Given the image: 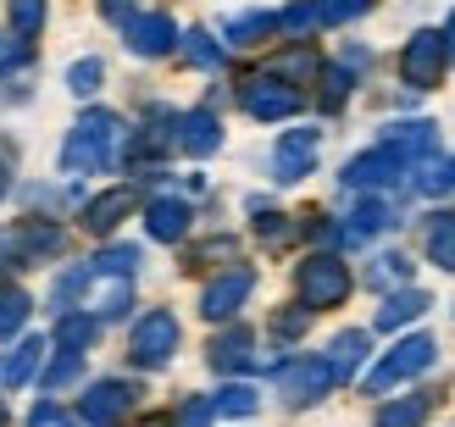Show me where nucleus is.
<instances>
[{"instance_id":"nucleus-1","label":"nucleus","mask_w":455,"mask_h":427,"mask_svg":"<svg viewBox=\"0 0 455 427\" xmlns=\"http://www.w3.org/2000/svg\"><path fill=\"white\" fill-rule=\"evenodd\" d=\"M350 266L339 261V256H306L300 266H294V295H300L306 311H333V305H345L350 300Z\"/></svg>"},{"instance_id":"nucleus-2","label":"nucleus","mask_w":455,"mask_h":427,"mask_svg":"<svg viewBox=\"0 0 455 427\" xmlns=\"http://www.w3.org/2000/svg\"><path fill=\"white\" fill-rule=\"evenodd\" d=\"M434 361H439V344L427 339V333H411V339H400V344L367 372V389H372V394H389V389H400V384H411V377H422Z\"/></svg>"},{"instance_id":"nucleus-3","label":"nucleus","mask_w":455,"mask_h":427,"mask_svg":"<svg viewBox=\"0 0 455 427\" xmlns=\"http://www.w3.org/2000/svg\"><path fill=\"white\" fill-rule=\"evenodd\" d=\"M178 339H184V328H178L172 311H145V317L133 322V333H128V355H133V367H145V372L167 367L172 355H178Z\"/></svg>"},{"instance_id":"nucleus-4","label":"nucleus","mask_w":455,"mask_h":427,"mask_svg":"<svg viewBox=\"0 0 455 427\" xmlns=\"http://www.w3.org/2000/svg\"><path fill=\"white\" fill-rule=\"evenodd\" d=\"M123 44L133 56H145V61H156V56H172L178 51V39H184V28L172 22V12H156V6H145V12H128L123 22Z\"/></svg>"},{"instance_id":"nucleus-5","label":"nucleus","mask_w":455,"mask_h":427,"mask_svg":"<svg viewBox=\"0 0 455 427\" xmlns=\"http://www.w3.org/2000/svg\"><path fill=\"white\" fill-rule=\"evenodd\" d=\"M450 73V51L439 28H417L400 51V78L405 89H439V78Z\"/></svg>"},{"instance_id":"nucleus-6","label":"nucleus","mask_w":455,"mask_h":427,"mask_svg":"<svg viewBox=\"0 0 455 427\" xmlns=\"http://www.w3.org/2000/svg\"><path fill=\"white\" fill-rule=\"evenodd\" d=\"M333 389V372L323 355H294V361L278 367V394H283V406L294 411H306V406H323Z\"/></svg>"},{"instance_id":"nucleus-7","label":"nucleus","mask_w":455,"mask_h":427,"mask_svg":"<svg viewBox=\"0 0 455 427\" xmlns=\"http://www.w3.org/2000/svg\"><path fill=\"white\" fill-rule=\"evenodd\" d=\"M250 295H256V266H228V273H217L206 289H200V317L206 322H234Z\"/></svg>"},{"instance_id":"nucleus-8","label":"nucleus","mask_w":455,"mask_h":427,"mask_svg":"<svg viewBox=\"0 0 455 427\" xmlns=\"http://www.w3.org/2000/svg\"><path fill=\"white\" fill-rule=\"evenodd\" d=\"M140 406V389L123 384V377H100V384L84 389V406H78V422L89 427H123Z\"/></svg>"},{"instance_id":"nucleus-9","label":"nucleus","mask_w":455,"mask_h":427,"mask_svg":"<svg viewBox=\"0 0 455 427\" xmlns=\"http://www.w3.org/2000/svg\"><path fill=\"white\" fill-rule=\"evenodd\" d=\"M316 155H323V128H289L272 145V178L278 184H306L316 172Z\"/></svg>"},{"instance_id":"nucleus-10","label":"nucleus","mask_w":455,"mask_h":427,"mask_svg":"<svg viewBox=\"0 0 455 427\" xmlns=\"http://www.w3.org/2000/svg\"><path fill=\"white\" fill-rule=\"evenodd\" d=\"M239 106H244L256 123H283V117H294V111H300V89L283 83V78H250V83L239 89Z\"/></svg>"},{"instance_id":"nucleus-11","label":"nucleus","mask_w":455,"mask_h":427,"mask_svg":"<svg viewBox=\"0 0 455 427\" xmlns=\"http://www.w3.org/2000/svg\"><path fill=\"white\" fill-rule=\"evenodd\" d=\"M400 172H405L400 155H389L383 145H372V150H361L355 162H345V178H339V184L355 189V194H378V189L400 184Z\"/></svg>"},{"instance_id":"nucleus-12","label":"nucleus","mask_w":455,"mask_h":427,"mask_svg":"<svg viewBox=\"0 0 455 427\" xmlns=\"http://www.w3.org/2000/svg\"><path fill=\"white\" fill-rule=\"evenodd\" d=\"M44 344L39 333H28V339H17L12 350H6V361H0V384L6 389H28V384H39V372H44Z\"/></svg>"},{"instance_id":"nucleus-13","label":"nucleus","mask_w":455,"mask_h":427,"mask_svg":"<svg viewBox=\"0 0 455 427\" xmlns=\"http://www.w3.org/2000/svg\"><path fill=\"white\" fill-rule=\"evenodd\" d=\"M189 222H195V211H189V200H178V194H162V200L145 206V228H150V239H162V244H178L189 233Z\"/></svg>"},{"instance_id":"nucleus-14","label":"nucleus","mask_w":455,"mask_h":427,"mask_svg":"<svg viewBox=\"0 0 455 427\" xmlns=\"http://www.w3.org/2000/svg\"><path fill=\"white\" fill-rule=\"evenodd\" d=\"M434 133H439L434 123H389L383 128V150L411 167V162H422V155H434V145H439Z\"/></svg>"},{"instance_id":"nucleus-15","label":"nucleus","mask_w":455,"mask_h":427,"mask_svg":"<svg viewBox=\"0 0 455 427\" xmlns=\"http://www.w3.org/2000/svg\"><path fill=\"white\" fill-rule=\"evenodd\" d=\"M328 372H333V384H350V377H361V367H367V333L361 328H345V333H333V344H328Z\"/></svg>"},{"instance_id":"nucleus-16","label":"nucleus","mask_w":455,"mask_h":427,"mask_svg":"<svg viewBox=\"0 0 455 427\" xmlns=\"http://www.w3.org/2000/svg\"><path fill=\"white\" fill-rule=\"evenodd\" d=\"M61 244H67V233H61V222H51V217H28L17 228V256L22 261H51Z\"/></svg>"},{"instance_id":"nucleus-17","label":"nucleus","mask_w":455,"mask_h":427,"mask_svg":"<svg viewBox=\"0 0 455 427\" xmlns=\"http://www.w3.org/2000/svg\"><path fill=\"white\" fill-rule=\"evenodd\" d=\"M434 305L427 300V289H411V283H400L389 300H383V311H378V333H400V328H411L422 311Z\"/></svg>"},{"instance_id":"nucleus-18","label":"nucleus","mask_w":455,"mask_h":427,"mask_svg":"<svg viewBox=\"0 0 455 427\" xmlns=\"http://www.w3.org/2000/svg\"><path fill=\"white\" fill-rule=\"evenodd\" d=\"M422 250L439 273H455V211H434L422 217Z\"/></svg>"},{"instance_id":"nucleus-19","label":"nucleus","mask_w":455,"mask_h":427,"mask_svg":"<svg viewBox=\"0 0 455 427\" xmlns=\"http://www.w3.org/2000/svg\"><path fill=\"white\" fill-rule=\"evenodd\" d=\"M178 145L189 155H212V150H222V123L212 111H184L178 117Z\"/></svg>"},{"instance_id":"nucleus-20","label":"nucleus","mask_w":455,"mask_h":427,"mask_svg":"<svg viewBox=\"0 0 455 427\" xmlns=\"http://www.w3.org/2000/svg\"><path fill=\"white\" fill-rule=\"evenodd\" d=\"M272 34H278V17L272 12H239V17L222 22V44H234V51H250V44H261Z\"/></svg>"},{"instance_id":"nucleus-21","label":"nucleus","mask_w":455,"mask_h":427,"mask_svg":"<svg viewBox=\"0 0 455 427\" xmlns=\"http://www.w3.org/2000/svg\"><path fill=\"white\" fill-rule=\"evenodd\" d=\"M250 350H256V333H250V328H222L212 339V367L217 372H244Z\"/></svg>"},{"instance_id":"nucleus-22","label":"nucleus","mask_w":455,"mask_h":427,"mask_svg":"<svg viewBox=\"0 0 455 427\" xmlns=\"http://www.w3.org/2000/svg\"><path fill=\"white\" fill-rule=\"evenodd\" d=\"M128 211H133V189H111V194H100V200L84 206V228L89 233H111Z\"/></svg>"},{"instance_id":"nucleus-23","label":"nucleus","mask_w":455,"mask_h":427,"mask_svg":"<svg viewBox=\"0 0 455 427\" xmlns=\"http://www.w3.org/2000/svg\"><path fill=\"white\" fill-rule=\"evenodd\" d=\"M56 339H61V350H73V355H84L89 344L100 339V322H95V311H84V305H73V311H61V322H56Z\"/></svg>"},{"instance_id":"nucleus-24","label":"nucleus","mask_w":455,"mask_h":427,"mask_svg":"<svg viewBox=\"0 0 455 427\" xmlns=\"http://www.w3.org/2000/svg\"><path fill=\"white\" fill-rule=\"evenodd\" d=\"M44 22H51V0H6V28L22 44H34L44 34Z\"/></svg>"},{"instance_id":"nucleus-25","label":"nucleus","mask_w":455,"mask_h":427,"mask_svg":"<svg viewBox=\"0 0 455 427\" xmlns=\"http://www.w3.org/2000/svg\"><path fill=\"white\" fill-rule=\"evenodd\" d=\"M178 51H184V61L200 67V73H217V67L228 61V44H217V34H206V28H189L184 39H178Z\"/></svg>"},{"instance_id":"nucleus-26","label":"nucleus","mask_w":455,"mask_h":427,"mask_svg":"<svg viewBox=\"0 0 455 427\" xmlns=\"http://www.w3.org/2000/svg\"><path fill=\"white\" fill-rule=\"evenodd\" d=\"M427 411H434V394H405V399H389L378 411V427H422Z\"/></svg>"},{"instance_id":"nucleus-27","label":"nucleus","mask_w":455,"mask_h":427,"mask_svg":"<svg viewBox=\"0 0 455 427\" xmlns=\"http://www.w3.org/2000/svg\"><path fill=\"white\" fill-rule=\"evenodd\" d=\"M28 311H34V300L22 295V289H0V339H17L22 328H28Z\"/></svg>"},{"instance_id":"nucleus-28","label":"nucleus","mask_w":455,"mask_h":427,"mask_svg":"<svg viewBox=\"0 0 455 427\" xmlns=\"http://www.w3.org/2000/svg\"><path fill=\"white\" fill-rule=\"evenodd\" d=\"M89 266H95V278H133L140 273V250L133 244H106Z\"/></svg>"},{"instance_id":"nucleus-29","label":"nucleus","mask_w":455,"mask_h":427,"mask_svg":"<svg viewBox=\"0 0 455 427\" xmlns=\"http://www.w3.org/2000/svg\"><path fill=\"white\" fill-rule=\"evenodd\" d=\"M128 305H133V278H117V283H111L89 311H95V322H123V317H128Z\"/></svg>"},{"instance_id":"nucleus-30","label":"nucleus","mask_w":455,"mask_h":427,"mask_svg":"<svg viewBox=\"0 0 455 427\" xmlns=\"http://www.w3.org/2000/svg\"><path fill=\"white\" fill-rule=\"evenodd\" d=\"M261 406V394L250 389V384H228V389H217V399H212V416H250Z\"/></svg>"},{"instance_id":"nucleus-31","label":"nucleus","mask_w":455,"mask_h":427,"mask_svg":"<svg viewBox=\"0 0 455 427\" xmlns=\"http://www.w3.org/2000/svg\"><path fill=\"white\" fill-rule=\"evenodd\" d=\"M278 28H283L289 39H306V34H316V28H323V12H316V0H294L289 12H278Z\"/></svg>"},{"instance_id":"nucleus-32","label":"nucleus","mask_w":455,"mask_h":427,"mask_svg":"<svg viewBox=\"0 0 455 427\" xmlns=\"http://www.w3.org/2000/svg\"><path fill=\"white\" fill-rule=\"evenodd\" d=\"M100 83H106V61H100V56H84V61H73V67H67V89H73L78 100H89Z\"/></svg>"},{"instance_id":"nucleus-33","label":"nucleus","mask_w":455,"mask_h":427,"mask_svg":"<svg viewBox=\"0 0 455 427\" xmlns=\"http://www.w3.org/2000/svg\"><path fill=\"white\" fill-rule=\"evenodd\" d=\"M367 283H372V289H400V283H411V261H405L400 250L378 256V261H372V273H367Z\"/></svg>"},{"instance_id":"nucleus-34","label":"nucleus","mask_w":455,"mask_h":427,"mask_svg":"<svg viewBox=\"0 0 455 427\" xmlns=\"http://www.w3.org/2000/svg\"><path fill=\"white\" fill-rule=\"evenodd\" d=\"M34 61V44H22L12 28H0V78H12L17 67H28Z\"/></svg>"},{"instance_id":"nucleus-35","label":"nucleus","mask_w":455,"mask_h":427,"mask_svg":"<svg viewBox=\"0 0 455 427\" xmlns=\"http://www.w3.org/2000/svg\"><path fill=\"white\" fill-rule=\"evenodd\" d=\"M28 427H78V411H67L61 399H39L28 411Z\"/></svg>"},{"instance_id":"nucleus-36","label":"nucleus","mask_w":455,"mask_h":427,"mask_svg":"<svg viewBox=\"0 0 455 427\" xmlns=\"http://www.w3.org/2000/svg\"><path fill=\"white\" fill-rule=\"evenodd\" d=\"M316 12H323V22H361L372 0H316Z\"/></svg>"},{"instance_id":"nucleus-37","label":"nucleus","mask_w":455,"mask_h":427,"mask_svg":"<svg viewBox=\"0 0 455 427\" xmlns=\"http://www.w3.org/2000/svg\"><path fill=\"white\" fill-rule=\"evenodd\" d=\"M306 322H311L306 305H283V317H272V339H300Z\"/></svg>"},{"instance_id":"nucleus-38","label":"nucleus","mask_w":455,"mask_h":427,"mask_svg":"<svg viewBox=\"0 0 455 427\" xmlns=\"http://www.w3.org/2000/svg\"><path fill=\"white\" fill-rule=\"evenodd\" d=\"M133 6H128V0H100V17H111V22H123Z\"/></svg>"},{"instance_id":"nucleus-39","label":"nucleus","mask_w":455,"mask_h":427,"mask_svg":"<svg viewBox=\"0 0 455 427\" xmlns=\"http://www.w3.org/2000/svg\"><path fill=\"white\" fill-rule=\"evenodd\" d=\"M439 34H444V51H450V61H455V12L444 17V28H439Z\"/></svg>"},{"instance_id":"nucleus-40","label":"nucleus","mask_w":455,"mask_h":427,"mask_svg":"<svg viewBox=\"0 0 455 427\" xmlns=\"http://www.w3.org/2000/svg\"><path fill=\"white\" fill-rule=\"evenodd\" d=\"M12 194V167H0V200Z\"/></svg>"},{"instance_id":"nucleus-41","label":"nucleus","mask_w":455,"mask_h":427,"mask_svg":"<svg viewBox=\"0 0 455 427\" xmlns=\"http://www.w3.org/2000/svg\"><path fill=\"white\" fill-rule=\"evenodd\" d=\"M12 422V411H6V399H0V427H6Z\"/></svg>"}]
</instances>
